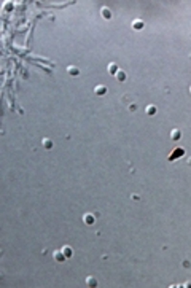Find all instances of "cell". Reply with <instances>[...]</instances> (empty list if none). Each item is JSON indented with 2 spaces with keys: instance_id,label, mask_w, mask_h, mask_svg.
<instances>
[{
  "instance_id": "obj_2",
  "label": "cell",
  "mask_w": 191,
  "mask_h": 288,
  "mask_svg": "<svg viewBox=\"0 0 191 288\" xmlns=\"http://www.w3.org/2000/svg\"><path fill=\"white\" fill-rule=\"evenodd\" d=\"M94 94H96V96H104V94H107V86L97 85V86L94 88Z\"/></svg>"
},
{
  "instance_id": "obj_9",
  "label": "cell",
  "mask_w": 191,
  "mask_h": 288,
  "mask_svg": "<svg viewBox=\"0 0 191 288\" xmlns=\"http://www.w3.org/2000/svg\"><path fill=\"white\" fill-rule=\"evenodd\" d=\"M132 29H134V30H140V29H143V21H140V19L134 21V22H132Z\"/></svg>"
},
{
  "instance_id": "obj_10",
  "label": "cell",
  "mask_w": 191,
  "mask_h": 288,
  "mask_svg": "<svg viewBox=\"0 0 191 288\" xmlns=\"http://www.w3.org/2000/svg\"><path fill=\"white\" fill-rule=\"evenodd\" d=\"M100 14H102V16L105 18V19H110V18H112V11H110L107 7H104L102 10H100Z\"/></svg>"
},
{
  "instance_id": "obj_8",
  "label": "cell",
  "mask_w": 191,
  "mask_h": 288,
  "mask_svg": "<svg viewBox=\"0 0 191 288\" xmlns=\"http://www.w3.org/2000/svg\"><path fill=\"white\" fill-rule=\"evenodd\" d=\"M61 250H62V253H64V255H65V256H67V258H70L72 255H73V250H72V248L68 247V245H64V247H62Z\"/></svg>"
},
{
  "instance_id": "obj_12",
  "label": "cell",
  "mask_w": 191,
  "mask_h": 288,
  "mask_svg": "<svg viewBox=\"0 0 191 288\" xmlns=\"http://www.w3.org/2000/svg\"><path fill=\"white\" fill-rule=\"evenodd\" d=\"M86 283H88L89 287H97V280H96L94 277H91V275H89V277H86Z\"/></svg>"
},
{
  "instance_id": "obj_1",
  "label": "cell",
  "mask_w": 191,
  "mask_h": 288,
  "mask_svg": "<svg viewBox=\"0 0 191 288\" xmlns=\"http://www.w3.org/2000/svg\"><path fill=\"white\" fill-rule=\"evenodd\" d=\"M53 258H54L58 263H64L65 260H67V256H65L64 253H62V250H56L54 253H53Z\"/></svg>"
},
{
  "instance_id": "obj_5",
  "label": "cell",
  "mask_w": 191,
  "mask_h": 288,
  "mask_svg": "<svg viewBox=\"0 0 191 288\" xmlns=\"http://www.w3.org/2000/svg\"><path fill=\"white\" fill-rule=\"evenodd\" d=\"M180 137H182V132L178 129H172L171 130V139L174 142H177V140H180Z\"/></svg>"
},
{
  "instance_id": "obj_11",
  "label": "cell",
  "mask_w": 191,
  "mask_h": 288,
  "mask_svg": "<svg viewBox=\"0 0 191 288\" xmlns=\"http://www.w3.org/2000/svg\"><path fill=\"white\" fill-rule=\"evenodd\" d=\"M115 76H116V80H118V81H124V80H126V73H124L123 70H118Z\"/></svg>"
},
{
  "instance_id": "obj_6",
  "label": "cell",
  "mask_w": 191,
  "mask_h": 288,
  "mask_svg": "<svg viewBox=\"0 0 191 288\" xmlns=\"http://www.w3.org/2000/svg\"><path fill=\"white\" fill-rule=\"evenodd\" d=\"M41 145H43V148H46V150H51L53 148V140L51 139H43V140H41Z\"/></svg>"
},
{
  "instance_id": "obj_7",
  "label": "cell",
  "mask_w": 191,
  "mask_h": 288,
  "mask_svg": "<svg viewBox=\"0 0 191 288\" xmlns=\"http://www.w3.org/2000/svg\"><path fill=\"white\" fill-rule=\"evenodd\" d=\"M118 65L115 64V62H112V64H108V73L110 75H116V72H118Z\"/></svg>"
},
{
  "instance_id": "obj_4",
  "label": "cell",
  "mask_w": 191,
  "mask_h": 288,
  "mask_svg": "<svg viewBox=\"0 0 191 288\" xmlns=\"http://www.w3.org/2000/svg\"><path fill=\"white\" fill-rule=\"evenodd\" d=\"M83 221H85L86 224H94L96 218H94V215H91V213H86V215L83 216Z\"/></svg>"
},
{
  "instance_id": "obj_3",
  "label": "cell",
  "mask_w": 191,
  "mask_h": 288,
  "mask_svg": "<svg viewBox=\"0 0 191 288\" xmlns=\"http://www.w3.org/2000/svg\"><path fill=\"white\" fill-rule=\"evenodd\" d=\"M67 72H68V75H70V76H78V75H80V70L77 69L75 65H68V67H67Z\"/></svg>"
},
{
  "instance_id": "obj_15",
  "label": "cell",
  "mask_w": 191,
  "mask_h": 288,
  "mask_svg": "<svg viewBox=\"0 0 191 288\" xmlns=\"http://www.w3.org/2000/svg\"><path fill=\"white\" fill-rule=\"evenodd\" d=\"M190 91H191V88H190Z\"/></svg>"
},
{
  "instance_id": "obj_14",
  "label": "cell",
  "mask_w": 191,
  "mask_h": 288,
  "mask_svg": "<svg viewBox=\"0 0 191 288\" xmlns=\"http://www.w3.org/2000/svg\"><path fill=\"white\" fill-rule=\"evenodd\" d=\"M175 154H178V156H180V154H183V150H178V151H175ZM169 159H171V161H174V156H171V158H169Z\"/></svg>"
},
{
  "instance_id": "obj_13",
  "label": "cell",
  "mask_w": 191,
  "mask_h": 288,
  "mask_svg": "<svg viewBox=\"0 0 191 288\" xmlns=\"http://www.w3.org/2000/svg\"><path fill=\"white\" fill-rule=\"evenodd\" d=\"M154 113H156V107H154V105H148L147 107V115H150V116H151V115H154Z\"/></svg>"
}]
</instances>
